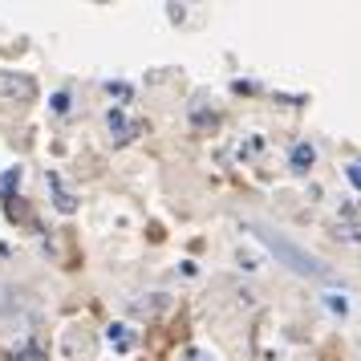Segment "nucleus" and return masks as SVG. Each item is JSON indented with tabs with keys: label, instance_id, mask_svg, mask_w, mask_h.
Segmentation results:
<instances>
[{
	"label": "nucleus",
	"instance_id": "nucleus-1",
	"mask_svg": "<svg viewBox=\"0 0 361 361\" xmlns=\"http://www.w3.org/2000/svg\"><path fill=\"white\" fill-rule=\"evenodd\" d=\"M260 235L268 240V247L276 252L280 260H288L293 268H300V272H325V264H321V260H312V256H305V252H296V247L288 244L284 235H272V231H260Z\"/></svg>",
	"mask_w": 361,
	"mask_h": 361
},
{
	"label": "nucleus",
	"instance_id": "nucleus-2",
	"mask_svg": "<svg viewBox=\"0 0 361 361\" xmlns=\"http://www.w3.org/2000/svg\"><path fill=\"white\" fill-rule=\"evenodd\" d=\"M312 166V147H296L293 150V171H309Z\"/></svg>",
	"mask_w": 361,
	"mask_h": 361
},
{
	"label": "nucleus",
	"instance_id": "nucleus-3",
	"mask_svg": "<svg viewBox=\"0 0 361 361\" xmlns=\"http://www.w3.org/2000/svg\"><path fill=\"white\" fill-rule=\"evenodd\" d=\"M345 175H349V183L361 191V159H357V163H349V171H345Z\"/></svg>",
	"mask_w": 361,
	"mask_h": 361
}]
</instances>
